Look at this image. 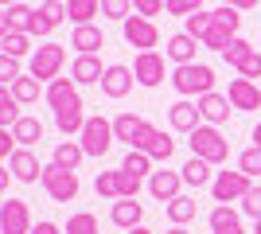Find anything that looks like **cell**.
<instances>
[{
  "label": "cell",
  "mask_w": 261,
  "mask_h": 234,
  "mask_svg": "<svg viewBox=\"0 0 261 234\" xmlns=\"http://www.w3.org/2000/svg\"><path fill=\"white\" fill-rule=\"evenodd\" d=\"M47 106L55 110V125H59L63 137L82 133V125H86V106H82V94H78L74 78H55V82H47Z\"/></svg>",
  "instance_id": "6da1fadb"
},
{
  "label": "cell",
  "mask_w": 261,
  "mask_h": 234,
  "mask_svg": "<svg viewBox=\"0 0 261 234\" xmlns=\"http://www.w3.org/2000/svg\"><path fill=\"white\" fill-rule=\"evenodd\" d=\"M172 86L179 98H203L215 90V70L207 63H184V67L172 70Z\"/></svg>",
  "instance_id": "7a4b0ae2"
},
{
  "label": "cell",
  "mask_w": 261,
  "mask_h": 234,
  "mask_svg": "<svg viewBox=\"0 0 261 234\" xmlns=\"http://www.w3.org/2000/svg\"><path fill=\"white\" fill-rule=\"evenodd\" d=\"M187 145H191V156L207 160L211 168H215V164H226V156H230V141L218 133V125H207V121L191 133V141H187Z\"/></svg>",
  "instance_id": "3957f363"
},
{
  "label": "cell",
  "mask_w": 261,
  "mask_h": 234,
  "mask_svg": "<svg viewBox=\"0 0 261 234\" xmlns=\"http://www.w3.org/2000/svg\"><path fill=\"white\" fill-rule=\"evenodd\" d=\"M238 28H242V12L230 8V4H218V8H215V20H211V32H207V39H203V47H211V51L222 55V47H226L230 39H238Z\"/></svg>",
  "instance_id": "277c9868"
},
{
  "label": "cell",
  "mask_w": 261,
  "mask_h": 234,
  "mask_svg": "<svg viewBox=\"0 0 261 234\" xmlns=\"http://www.w3.org/2000/svg\"><path fill=\"white\" fill-rule=\"evenodd\" d=\"M113 141H117V133H113V121H106L101 113L86 117L82 133H78V145L86 148V156H106L109 148H113Z\"/></svg>",
  "instance_id": "5b68a950"
},
{
  "label": "cell",
  "mask_w": 261,
  "mask_h": 234,
  "mask_svg": "<svg viewBox=\"0 0 261 234\" xmlns=\"http://www.w3.org/2000/svg\"><path fill=\"white\" fill-rule=\"evenodd\" d=\"M66 63V47L63 43H43L32 51V63H28V74L39 78V82H55L59 78V70H63Z\"/></svg>",
  "instance_id": "8992f818"
},
{
  "label": "cell",
  "mask_w": 261,
  "mask_h": 234,
  "mask_svg": "<svg viewBox=\"0 0 261 234\" xmlns=\"http://www.w3.org/2000/svg\"><path fill=\"white\" fill-rule=\"evenodd\" d=\"M39 184H43V191L55 203H70L78 195V172H66L59 164H43V179Z\"/></svg>",
  "instance_id": "52a82bcc"
},
{
  "label": "cell",
  "mask_w": 261,
  "mask_h": 234,
  "mask_svg": "<svg viewBox=\"0 0 261 234\" xmlns=\"http://www.w3.org/2000/svg\"><path fill=\"white\" fill-rule=\"evenodd\" d=\"M253 188V179L246 176V172H218L215 179H211V195H215V203H242V195Z\"/></svg>",
  "instance_id": "ba28073f"
},
{
  "label": "cell",
  "mask_w": 261,
  "mask_h": 234,
  "mask_svg": "<svg viewBox=\"0 0 261 234\" xmlns=\"http://www.w3.org/2000/svg\"><path fill=\"white\" fill-rule=\"evenodd\" d=\"M133 148H141V152H148L152 160H172V152H175V141H172V133H164V129H156V125H144L141 133H137V141H133Z\"/></svg>",
  "instance_id": "9c48e42d"
},
{
  "label": "cell",
  "mask_w": 261,
  "mask_h": 234,
  "mask_svg": "<svg viewBox=\"0 0 261 234\" xmlns=\"http://www.w3.org/2000/svg\"><path fill=\"white\" fill-rule=\"evenodd\" d=\"M63 20H66V0H43V4L35 8V16H32L28 35H32V39H43V35H51Z\"/></svg>",
  "instance_id": "30bf717a"
},
{
  "label": "cell",
  "mask_w": 261,
  "mask_h": 234,
  "mask_svg": "<svg viewBox=\"0 0 261 234\" xmlns=\"http://www.w3.org/2000/svg\"><path fill=\"white\" fill-rule=\"evenodd\" d=\"M121 32H125V43L141 47V51H152L160 43V32H156V23L148 16H129V20L121 23Z\"/></svg>",
  "instance_id": "8fae6325"
},
{
  "label": "cell",
  "mask_w": 261,
  "mask_h": 234,
  "mask_svg": "<svg viewBox=\"0 0 261 234\" xmlns=\"http://www.w3.org/2000/svg\"><path fill=\"white\" fill-rule=\"evenodd\" d=\"M0 234H32V211L23 199L0 203Z\"/></svg>",
  "instance_id": "7c38bea8"
},
{
  "label": "cell",
  "mask_w": 261,
  "mask_h": 234,
  "mask_svg": "<svg viewBox=\"0 0 261 234\" xmlns=\"http://www.w3.org/2000/svg\"><path fill=\"white\" fill-rule=\"evenodd\" d=\"M133 82H137V74H133V67H121V63H113V67H106V74H101V94L113 101H121L125 94L133 90Z\"/></svg>",
  "instance_id": "4fadbf2b"
},
{
  "label": "cell",
  "mask_w": 261,
  "mask_h": 234,
  "mask_svg": "<svg viewBox=\"0 0 261 234\" xmlns=\"http://www.w3.org/2000/svg\"><path fill=\"white\" fill-rule=\"evenodd\" d=\"M133 74H137V82L141 86H160L164 82V55H156V51H137V59H133Z\"/></svg>",
  "instance_id": "5bb4252c"
},
{
  "label": "cell",
  "mask_w": 261,
  "mask_h": 234,
  "mask_svg": "<svg viewBox=\"0 0 261 234\" xmlns=\"http://www.w3.org/2000/svg\"><path fill=\"white\" fill-rule=\"evenodd\" d=\"M226 98L234 110H261V90L257 82H250V78H230V86H226Z\"/></svg>",
  "instance_id": "9a60e30c"
},
{
  "label": "cell",
  "mask_w": 261,
  "mask_h": 234,
  "mask_svg": "<svg viewBox=\"0 0 261 234\" xmlns=\"http://www.w3.org/2000/svg\"><path fill=\"white\" fill-rule=\"evenodd\" d=\"M168 121H172V129L175 133H195L199 125H203V113H199V101H187V98H179L172 106V110H168Z\"/></svg>",
  "instance_id": "2e32d148"
},
{
  "label": "cell",
  "mask_w": 261,
  "mask_h": 234,
  "mask_svg": "<svg viewBox=\"0 0 261 234\" xmlns=\"http://www.w3.org/2000/svg\"><path fill=\"white\" fill-rule=\"evenodd\" d=\"M8 168H12V176L20 179V184H39V179H43V164H39V156H35L32 148H16L12 160H8Z\"/></svg>",
  "instance_id": "e0dca14e"
},
{
  "label": "cell",
  "mask_w": 261,
  "mask_h": 234,
  "mask_svg": "<svg viewBox=\"0 0 261 234\" xmlns=\"http://www.w3.org/2000/svg\"><path fill=\"white\" fill-rule=\"evenodd\" d=\"M199 113H203V121H207V125H226L230 113H234V106H230L226 94L211 90V94H203V98H199Z\"/></svg>",
  "instance_id": "ac0fdd59"
},
{
  "label": "cell",
  "mask_w": 261,
  "mask_h": 234,
  "mask_svg": "<svg viewBox=\"0 0 261 234\" xmlns=\"http://www.w3.org/2000/svg\"><path fill=\"white\" fill-rule=\"evenodd\" d=\"M70 47H74L78 55H98L101 47H106V35H101V28H94V23H78L74 35H70Z\"/></svg>",
  "instance_id": "d6986e66"
},
{
  "label": "cell",
  "mask_w": 261,
  "mask_h": 234,
  "mask_svg": "<svg viewBox=\"0 0 261 234\" xmlns=\"http://www.w3.org/2000/svg\"><path fill=\"white\" fill-rule=\"evenodd\" d=\"M195 51H199V39L187 32H175L172 39H168V47H164V55L172 59L175 67H184V63H195Z\"/></svg>",
  "instance_id": "ffe728a7"
},
{
  "label": "cell",
  "mask_w": 261,
  "mask_h": 234,
  "mask_svg": "<svg viewBox=\"0 0 261 234\" xmlns=\"http://www.w3.org/2000/svg\"><path fill=\"white\" fill-rule=\"evenodd\" d=\"M179 188H184V176H179V172H152V176H148V191H152L160 203H172L175 195H179Z\"/></svg>",
  "instance_id": "44dd1931"
},
{
  "label": "cell",
  "mask_w": 261,
  "mask_h": 234,
  "mask_svg": "<svg viewBox=\"0 0 261 234\" xmlns=\"http://www.w3.org/2000/svg\"><path fill=\"white\" fill-rule=\"evenodd\" d=\"M211 234H246L242 230V211H234L230 203H218L211 211Z\"/></svg>",
  "instance_id": "7402d4cb"
},
{
  "label": "cell",
  "mask_w": 261,
  "mask_h": 234,
  "mask_svg": "<svg viewBox=\"0 0 261 234\" xmlns=\"http://www.w3.org/2000/svg\"><path fill=\"white\" fill-rule=\"evenodd\" d=\"M109 219H113V226H121V230H133V226L144 223V207L137 199H117L113 211H109Z\"/></svg>",
  "instance_id": "603a6c76"
},
{
  "label": "cell",
  "mask_w": 261,
  "mask_h": 234,
  "mask_svg": "<svg viewBox=\"0 0 261 234\" xmlns=\"http://www.w3.org/2000/svg\"><path fill=\"white\" fill-rule=\"evenodd\" d=\"M101 74H106V67H101L98 55H78L74 67H70V78L78 86H94V82H101Z\"/></svg>",
  "instance_id": "cb8c5ba5"
},
{
  "label": "cell",
  "mask_w": 261,
  "mask_h": 234,
  "mask_svg": "<svg viewBox=\"0 0 261 234\" xmlns=\"http://www.w3.org/2000/svg\"><path fill=\"white\" fill-rule=\"evenodd\" d=\"M12 137H16V145H20V148L39 145V141H43V121H39V117H28V113H23L20 121L12 125Z\"/></svg>",
  "instance_id": "d4e9b609"
},
{
  "label": "cell",
  "mask_w": 261,
  "mask_h": 234,
  "mask_svg": "<svg viewBox=\"0 0 261 234\" xmlns=\"http://www.w3.org/2000/svg\"><path fill=\"white\" fill-rule=\"evenodd\" d=\"M179 176H184L187 188H195V191L199 188H211V179H215V176H211V164H207V160H199V156H191V160L179 168Z\"/></svg>",
  "instance_id": "484cf974"
},
{
  "label": "cell",
  "mask_w": 261,
  "mask_h": 234,
  "mask_svg": "<svg viewBox=\"0 0 261 234\" xmlns=\"http://www.w3.org/2000/svg\"><path fill=\"white\" fill-rule=\"evenodd\" d=\"M94 191H98V195H106V199H121V195H125V168L98 172V179H94Z\"/></svg>",
  "instance_id": "4316f807"
},
{
  "label": "cell",
  "mask_w": 261,
  "mask_h": 234,
  "mask_svg": "<svg viewBox=\"0 0 261 234\" xmlns=\"http://www.w3.org/2000/svg\"><path fill=\"white\" fill-rule=\"evenodd\" d=\"M82 156H86V148L78 145V141H59V145H55V156H51V164L66 168V172H78V164H82Z\"/></svg>",
  "instance_id": "83f0119b"
},
{
  "label": "cell",
  "mask_w": 261,
  "mask_h": 234,
  "mask_svg": "<svg viewBox=\"0 0 261 234\" xmlns=\"http://www.w3.org/2000/svg\"><path fill=\"white\" fill-rule=\"evenodd\" d=\"M144 117H137V113H121V117H113V133H117V141H125V145L133 148V141H137V133L144 129Z\"/></svg>",
  "instance_id": "f1b7e54d"
},
{
  "label": "cell",
  "mask_w": 261,
  "mask_h": 234,
  "mask_svg": "<svg viewBox=\"0 0 261 234\" xmlns=\"http://www.w3.org/2000/svg\"><path fill=\"white\" fill-rule=\"evenodd\" d=\"M66 16L78 23H94V16H101V0H66Z\"/></svg>",
  "instance_id": "f546056e"
},
{
  "label": "cell",
  "mask_w": 261,
  "mask_h": 234,
  "mask_svg": "<svg viewBox=\"0 0 261 234\" xmlns=\"http://www.w3.org/2000/svg\"><path fill=\"white\" fill-rule=\"evenodd\" d=\"M164 211H168V219H172V226H187L191 223V219H195V199H187V195H175L172 203H168V207H164Z\"/></svg>",
  "instance_id": "4dcf8cb0"
},
{
  "label": "cell",
  "mask_w": 261,
  "mask_h": 234,
  "mask_svg": "<svg viewBox=\"0 0 261 234\" xmlns=\"http://www.w3.org/2000/svg\"><path fill=\"white\" fill-rule=\"evenodd\" d=\"M20 101L12 94V86H0V129H12V125L20 121Z\"/></svg>",
  "instance_id": "1f68e13d"
},
{
  "label": "cell",
  "mask_w": 261,
  "mask_h": 234,
  "mask_svg": "<svg viewBox=\"0 0 261 234\" xmlns=\"http://www.w3.org/2000/svg\"><path fill=\"white\" fill-rule=\"evenodd\" d=\"M0 51L12 55V59H23L28 51H32V35L28 32H4L0 35Z\"/></svg>",
  "instance_id": "d6a6232c"
},
{
  "label": "cell",
  "mask_w": 261,
  "mask_h": 234,
  "mask_svg": "<svg viewBox=\"0 0 261 234\" xmlns=\"http://www.w3.org/2000/svg\"><path fill=\"white\" fill-rule=\"evenodd\" d=\"M121 168H125V172H133L137 179H144V176H152V156L141 152V148H129V156L121 160Z\"/></svg>",
  "instance_id": "836d02e7"
},
{
  "label": "cell",
  "mask_w": 261,
  "mask_h": 234,
  "mask_svg": "<svg viewBox=\"0 0 261 234\" xmlns=\"http://www.w3.org/2000/svg\"><path fill=\"white\" fill-rule=\"evenodd\" d=\"M32 16H35V8H28V4H12V8H4L8 32H28V28H32Z\"/></svg>",
  "instance_id": "e575fe53"
},
{
  "label": "cell",
  "mask_w": 261,
  "mask_h": 234,
  "mask_svg": "<svg viewBox=\"0 0 261 234\" xmlns=\"http://www.w3.org/2000/svg\"><path fill=\"white\" fill-rule=\"evenodd\" d=\"M12 94H16V101H20V106H32V101L39 98V78L20 74L16 82H12Z\"/></svg>",
  "instance_id": "d590c367"
},
{
  "label": "cell",
  "mask_w": 261,
  "mask_h": 234,
  "mask_svg": "<svg viewBox=\"0 0 261 234\" xmlns=\"http://www.w3.org/2000/svg\"><path fill=\"white\" fill-rule=\"evenodd\" d=\"M63 230H66V234H101V230H98V219H94L90 211H74L70 219H66Z\"/></svg>",
  "instance_id": "8d00e7d4"
},
{
  "label": "cell",
  "mask_w": 261,
  "mask_h": 234,
  "mask_svg": "<svg viewBox=\"0 0 261 234\" xmlns=\"http://www.w3.org/2000/svg\"><path fill=\"white\" fill-rule=\"evenodd\" d=\"M211 20H215V12H207V8H199L195 12V16H187V28H184V32L187 35H195V39H199V43H203V39H207V32H211Z\"/></svg>",
  "instance_id": "74e56055"
},
{
  "label": "cell",
  "mask_w": 261,
  "mask_h": 234,
  "mask_svg": "<svg viewBox=\"0 0 261 234\" xmlns=\"http://www.w3.org/2000/svg\"><path fill=\"white\" fill-rule=\"evenodd\" d=\"M238 172H246L250 179H257V176H261V145H250L246 152L238 156Z\"/></svg>",
  "instance_id": "f35d334b"
},
{
  "label": "cell",
  "mask_w": 261,
  "mask_h": 234,
  "mask_svg": "<svg viewBox=\"0 0 261 234\" xmlns=\"http://www.w3.org/2000/svg\"><path fill=\"white\" fill-rule=\"evenodd\" d=\"M250 51H253V43H250V39H242V35H238V39H230V43L222 47V59H226L230 67H238V63H242V59H246V55H250Z\"/></svg>",
  "instance_id": "ab89813d"
},
{
  "label": "cell",
  "mask_w": 261,
  "mask_h": 234,
  "mask_svg": "<svg viewBox=\"0 0 261 234\" xmlns=\"http://www.w3.org/2000/svg\"><path fill=\"white\" fill-rule=\"evenodd\" d=\"M101 16H106V20H129L133 16V0H101Z\"/></svg>",
  "instance_id": "60d3db41"
},
{
  "label": "cell",
  "mask_w": 261,
  "mask_h": 234,
  "mask_svg": "<svg viewBox=\"0 0 261 234\" xmlns=\"http://www.w3.org/2000/svg\"><path fill=\"white\" fill-rule=\"evenodd\" d=\"M199 8H203V0H164V12H168V16H179V20L195 16Z\"/></svg>",
  "instance_id": "b9f144b4"
},
{
  "label": "cell",
  "mask_w": 261,
  "mask_h": 234,
  "mask_svg": "<svg viewBox=\"0 0 261 234\" xmlns=\"http://www.w3.org/2000/svg\"><path fill=\"white\" fill-rule=\"evenodd\" d=\"M242 215H250L253 223L261 219V184H253V188L242 195Z\"/></svg>",
  "instance_id": "7bdbcfd3"
},
{
  "label": "cell",
  "mask_w": 261,
  "mask_h": 234,
  "mask_svg": "<svg viewBox=\"0 0 261 234\" xmlns=\"http://www.w3.org/2000/svg\"><path fill=\"white\" fill-rule=\"evenodd\" d=\"M20 74H23V70H20V59H12V55L0 51V86H12Z\"/></svg>",
  "instance_id": "ee69618b"
},
{
  "label": "cell",
  "mask_w": 261,
  "mask_h": 234,
  "mask_svg": "<svg viewBox=\"0 0 261 234\" xmlns=\"http://www.w3.org/2000/svg\"><path fill=\"white\" fill-rule=\"evenodd\" d=\"M238 74H242V78H250V82H257V78H261V51H257V47H253L250 55L238 63Z\"/></svg>",
  "instance_id": "f6af8a7d"
},
{
  "label": "cell",
  "mask_w": 261,
  "mask_h": 234,
  "mask_svg": "<svg viewBox=\"0 0 261 234\" xmlns=\"http://www.w3.org/2000/svg\"><path fill=\"white\" fill-rule=\"evenodd\" d=\"M133 8H137V16H148V20H152L156 12H164V0H133Z\"/></svg>",
  "instance_id": "bcb514c9"
},
{
  "label": "cell",
  "mask_w": 261,
  "mask_h": 234,
  "mask_svg": "<svg viewBox=\"0 0 261 234\" xmlns=\"http://www.w3.org/2000/svg\"><path fill=\"white\" fill-rule=\"evenodd\" d=\"M16 137H12V129H0V160H12V152H16Z\"/></svg>",
  "instance_id": "7dc6e473"
},
{
  "label": "cell",
  "mask_w": 261,
  "mask_h": 234,
  "mask_svg": "<svg viewBox=\"0 0 261 234\" xmlns=\"http://www.w3.org/2000/svg\"><path fill=\"white\" fill-rule=\"evenodd\" d=\"M222 4H230V8H238V12H250V8H257L261 0H222Z\"/></svg>",
  "instance_id": "c3c4849f"
},
{
  "label": "cell",
  "mask_w": 261,
  "mask_h": 234,
  "mask_svg": "<svg viewBox=\"0 0 261 234\" xmlns=\"http://www.w3.org/2000/svg\"><path fill=\"white\" fill-rule=\"evenodd\" d=\"M32 234H66V230H59L55 223H47V219H43L39 226H32Z\"/></svg>",
  "instance_id": "681fc988"
},
{
  "label": "cell",
  "mask_w": 261,
  "mask_h": 234,
  "mask_svg": "<svg viewBox=\"0 0 261 234\" xmlns=\"http://www.w3.org/2000/svg\"><path fill=\"white\" fill-rule=\"evenodd\" d=\"M8 179H16V176H12V168L0 164V191H8Z\"/></svg>",
  "instance_id": "f907efd6"
},
{
  "label": "cell",
  "mask_w": 261,
  "mask_h": 234,
  "mask_svg": "<svg viewBox=\"0 0 261 234\" xmlns=\"http://www.w3.org/2000/svg\"><path fill=\"white\" fill-rule=\"evenodd\" d=\"M125 234H152L148 226H133V230H125Z\"/></svg>",
  "instance_id": "816d5d0a"
},
{
  "label": "cell",
  "mask_w": 261,
  "mask_h": 234,
  "mask_svg": "<svg viewBox=\"0 0 261 234\" xmlns=\"http://www.w3.org/2000/svg\"><path fill=\"white\" fill-rule=\"evenodd\" d=\"M8 32V20H4V8H0V35Z\"/></svg>",
  "instance_id": "f5cc1de1"
},
{
  "label": "cell",
  "mask_w": 261,
  "mask_h": 234,
  "mask_svg": "<svg viewBox=\"0 0 261 234\" xmlns=\"http://www.w3.org/2000/svg\"><path fill=\"white\" fill-rule=\"evenodd\" d=\"M253 145H261V121H257V129H253Z\"/></svg>",
  "instance_id": "db71d44e"
},
{
  "label": "cell",
  "mask_w": 261,
  "mask_h": 234,
  "mask_svg": "<svg viewBox=\"0 0 261 234\" xmlns=\"http://www.w3.org/2000/svg\"><path fill=\"white\" fill-rule=\"evenodd\" d=\"M168 234H187V226H172V230H168Z\"/></svg>",
  "instance_id": "11a10c76"
},
{
  "label": "cell",
  "mask_w": 261,
  "mask_h": 234,
  "mask_svg": "<svg viewBox=\"0 0 261 234\" xmlns=\"http://www.w3.org/2000/svg\"><path fill=\"white\" fill-rule=\"evenodd\" d=\"M12 4H20V0H0V8H12Z\"/></svg>",
  "instance_id": "9f6ffc18"
},
{
  "label": "cell",
  "mask_w": 261,
  "mask_h": 234,
  "mask_svg": "<svg viewBox=\"0 0 261 234\" xmlns=\"http://www.w3.org/2000/svg\"><path fill=\"white\" fill-rule=\"evenodd\" d=\"M257 234H261V219H257Z\"/></svg>",
  "instance_id": "6f0895ef"
}]
</instances>
